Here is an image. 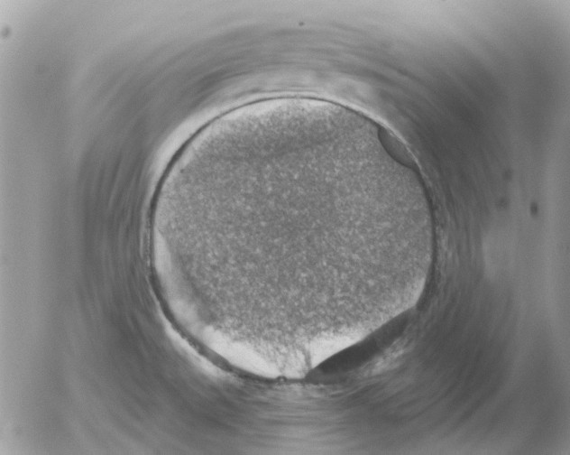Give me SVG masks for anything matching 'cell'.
Wrapping results in <instances>:
<instances>
[{"label": "cell", "instance_id": "obj_1", "mask_svg": "<svg viewBox=\"0 0 570 455\" xmlns=\"http://www.w3.org/2000/svg\"><path fill=\"white\" fill-rule=\"evenodd\" d=\"M152 234L234 311L299 330L376 304L432 225L407 171L362 125L280 107L196 144L161 181Z\"/></svg>", "mask_w": 570, "mask_h": 455}]
</instances>
